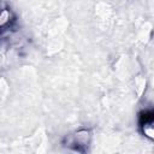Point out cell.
Here are the masks:
<instances>
[{"label":"cell","instance_id":"obj_1","mask_svg":"<svg viewBox=\"0 0 154 154\" xmlns=\"http://www.w3.org/2000/svg\"><path fill=\"white\" fill-rule=\"evenodd\" d=\"M90 141V132L89 130L87 129H83V130H78L75 132V135H71V137L67 140V144L71 146V144H75L76 146V150L81 152L79 147H87L88 143Z\"/></svg>","mask_w":154,"mask_h":154},{"label":"cell","instance_id":"obj_2","mask_svg":"<svg viewBox=\"0 0 154 154\" xmlns=\"http://www.w3.org/2000/svg\"><path fill=\"white\" fill-rule=\"evenodd\" d=\"M140 125L142 129V132L146 137L149 140H153V112L152 111H144L140 119Z\"/></svg>","mask_w":154,"mask_h":154}]
</instances>
